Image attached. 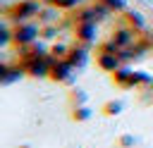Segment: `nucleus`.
<instances>
[{
  "label": "nucleus",
  "instance_id": "obj_1",
  "mask_svg": "<svg viewBox=\"0 0 153 148\" xmlns=\"http://www.w3.org/2000/svg\"><path fill=\"white\" fill-rule=\"evenodd\" d=\"M36 10H38L36 2H19V5L10 7V14H12V19H26V17L36 14Z\"/></svg>",
  "mask_w": 153,
  "mask_h": 148
},
{
  "label": "nucleus",
  "instance_id": "obj_2",
  "mask_svg": "<svg viewBox=\"0 0 153 148\" xmlns=\"http://www.w3.org/2000/svg\"><path fill=\"white\" fill-rule=\"evenodd\" d=\"M50 5H55V7H72V5H76L79 0H48Z\"/></svg>",
  "mask_w": 153,
  "mask_h": 148
},
{
  "label": "nucleus",
  "instance_id": "obj_3",
  "mask_svg": "<svg viewBox=\"0 0 153 148\" xmlns=\"http://www.w3.org/2000/svg\"><path fill=\"white\" fill-rule=\"evenodd\" d=\"M2 41H7V31L0 26V43H2Z\"/></svg>",
  "mask_w": 153,
  "mask_h": 148
}]
</instances>
